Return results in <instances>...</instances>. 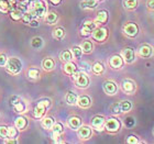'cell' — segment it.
Wrapping results in <instances>:
<instances>
[{"mask_svg":"<svg viewBox=\"0 0 154 144\" xmlns=\"http://www.w3.org/2000/svg\"><path fill=\"white\" fill-rule=\"evenodd\" d=\"M7 143H17L16 140H7Z\"/></svg>","mask_w":154,"mask_h":144,"instance_id":"cell-51","label":"cell"},{"mask_svg":"<svg viewBox=\"0 0 154 144\" xmlns=\"http://www.w3.org/2000/svg\"><path fill=\"white\" fill-rule=\"evenodd\" d=\"M50 1H51V2L53 3V5H55V6H57V5H60V3H61L62 0H50Z\"/></svg>","mask_w":154,"mask_h":144,"instance_id":"cell-50","label":"cell"},{"mask_svg":"<svg viewBox=\"0 0 154 144\" xmlns=\"http://www.w3.org/2000/svg\"><path fill=\"white\" fill-rule=\"evenodd\" d=\"M75 80H76V86L79 88H87L89 85V78L85 73H79V75L77 76Z\"/></svg>","mask_w":154,"mask_h":144,"instance_id":"cell-9","label":"cell"},{"mask_svg":"<svg viewBox=\"0 0 154 144\" xmlns=\"http://www.w3.org/2000/svg\"><path fill=\"white\" fill-rule=\"evenodd\" d=\"M80 47H82L84 53H90V52L93 51V44H91V42L90 41L83 42V44H82Z\"/></svg>","mask_w":154,"mask_h":144,"instance_id":"cell-31","label":"cell"},{"mask_svg":"<svg viewBox=\"0 0 154 144\" xmlns=\"http://www.w3.org/2000/svg\"><path fill=\"white\" fill-rule=\"evenodd\" d=\"M96 26H97L96 21H95V22H94V21H86V22L84 23V26L82 28V30H80L82 35L89 36L94 30L96 29Z\"/></svg>","mask_w":154,"mask_h":144,"instance_id":"cell-6","label":"cell"},{"mask_svg":"<svg viewBox=\"0 0 154 144\" xmlns=\"http://www.w3.org/2000/svg\"><path fill=\"white\" fill-rule=\"evenodd\" d=\"M76 71H77V67L74 63H72V62H66V64L64 65L65 73L67 74V75H73Z\"/></svg>","mask_w":154,"mask_h":144,"instance_id":"cell-22","label":"cell"},{"mask_svg":"<svg viewBox=\"0 0 154 144\" xmlns=\"http://www.w3.org/2000/svg\"><path fill=\"white\" fill-rule=\"evenodd\" d=\"M82 66H83V69H84V71H87V72H88L90 69V66L88 64H86V63H82Z\"/></svg>","mask_w":154,"mask_h":144,"instance_id":"cell-49","label":"cell"},{"mask_svg":"<svg viewBox=\"0 0 154 144\" xmlns=\"http://www.w3.org/2000/svg\"><path fill=\"white\" fill-rule=\"evenodd\" d=\"M120 127H121V123H120V121L117 120L116 118H110L105 121V129H106L108 132H111V133L118 132Z\"/></svg>","mask_w":154,"mask_h":144,"instance_id":"cell-3","label":"cell"},{"mask_svg":"<svg viewBox=\"0 0 154 144\" xmlns=\"http://www.w3.org/2000/svg\"><path fill=\"white\" fill-rule=\"evenodd\" d=\"M31 1H36V0H31Z\"/></svg>","mask_w":154,"mask_h":144,"instance_id":"cell-53","label":"cell"},{"mask_svg":"<svg viewBox=\"0 0 154 144\" xmlns=\"http://www.w3.org/2000/svg\"><path fill=\"white\" fill-rule=\"evenodd\" d=\"M24 108H26V107H24L23 103H20V101L17 103L16 106H14V109H16L17 112H23L24 111Z\"/></svg>","mask_w":154,"mask_h":144,"instance_id":"cell-42","label":"cell"},{"mask_svg":"<svg viewBox=\"0 0 154 144\" xmlns=\"http://www.w3.org/2000/svg\"><path fill=\"white\" fill-rule=\"evenodd\" d=\"M91 129L89 128V127H87V125H84V127H82L80 125L79 128H78V136H79V139H82V140H87V139H89L90 136H91Z\"/></svg>","mask_w":154,"mask_h":144,"instance_id":"cell-12","label":"cell"},{"mask_svg":"<svg viewBox=\"0 0 154 144\" xmlns=\"http://www.w3.org/2000/svg\"><path fill=\"white\" fill-rule=\"evenodd\" d=\"M91 69H93V72L95 74H97V75H99V74H103V71H105V67H103V65L101 64V63H99V62H97V63H95V64L93 65V67H91Z\"/></svg>","mask_w":154,"mask_h":144,"instance_id":"cell-29","label":"cell"},{"mask_svg":"<svg viewBox=\"0 0 154 144\" xmlns=\"http://www.w3.org/2000/svg\"><path fill=\"white\" fill-rule=\"evenodd\" d=\"M110 66L112 68H121L123 65V58L120 55H113L109 61Z\"/></svg>","mask_w":154,"mask_h":144,"instance_id":"cell-15","label":"cell"},{"mask_svg":"<svg viewBox=\"0 0 154 144\" xmlns=\"http://www.w3.org/2000/svg\"><path fill=\"white\" fill-rule=\"evenodd\" d=\"M153 134H154V129H153Z\"/></svg>","mask_w":154,"mask_h":144,"instance_id":"cell-54","label":"cell"},{"mask_svg":"<svg viewBox=\"0 0 154 144\" xmlns=\"http://www.w3.org/2000/svg\"><path fill=\"white\" fill-rule=\"evenodd\" d=\"M12 3L8 1V0H0V10L2 12H8V11H11L12 9Z\"/></svg>","mask_w":154,"mask_h":144,"instance_id":"cell-23","label":"cell"},{"mask_svg":"<svg viewBox=\"0 0 154 144\" xmlns=\"http://www.w3.org/2000/svg\"><path fill=\"white\" fill-rule=\"evenodd\" d=\"M31 45H32V46H33L34 48H40V47H42V45H43V40H42L41 38H38V36H36V38H32Z\"/></svg>","mask_w":154,"mask_h":144,"instance_id":"cell-36","label":"cell"},{"mask_svg":"<svg viewBox=\"0 0 154 144\" xmlns=\"http://www.w3.org/2000/svg\"><path fill=\"white\" fill-rule=\"evenodd\" d=\"M68 125L73 130H78V128L82 125V120L78 117H72L68 119Z\"/></svg>","mask_w":154,"mask_h":144,"instance_id":"cell-17","label":"cell"},{"mask_svg":"<svg viewBox=\"0 0 154 144\" xmlns=\"http://www.w3.org/2000/svg\"><path fill=\"white\" fill-rule=\"evenodd\" d=\"M111 112H112L113 115H119V113H121V109H120V105L119 103H113L111 108H110Z\"/></svg>","mask_w":154,"mask_h":144,"instance_id":"cell-39","label":"cell"},{"mask_svg":"<svg viewBox=\"0 0 154 144\" xmlns=\"http://www.w3.org/2000/svg\"><path fill=\"white\" fill-rule=\"evenodd\" d=\"M123 32L130 38H134L139 33V26L133 22H129L123 26Z\"/></svg>","mask_w":154,"mask_h":144,"instance_id":"cell-5","label":"cell"},{"mask_svg":"<svg viewBox=\"0 0 154 144\" xmlns=\"http://www.w3.org/2000/svg\"><path fill=\"white\" fill-rule=\"evenodd\" d=\"M119 105H120L121 112H128L132 109V103H131V101H129V100H123V101H121Z\"/></svg>","mask_w":154,"mask_h":144,"instance_id":"cell-26","label":"cell"},{"mask_svg":"<svg viewBox=\"0 0 154 144\" xmlns=\"http://www.w3.org/2000/svg\"><path fill=\"white\" fill-rule=\"evenodd\" d=\"M23 14H24V9H23L22 7H16V8L13 7L12 9H11V12H10V16H11L12 20H16V21L21 19Z\"/></svg>","mask_w":154,"mask_h":144,"instance_id":"cell-13","label":"cell"},{"mask_svg":"<svg viewBox=\"0 0 154 144\" xmlns=\"http://www.w3.org/2000/svg\"><path fill=\"white\" fill-rule=\"evenodd\" d=\"M46 108H48V107L45 106L44 103L41 100L40 103H38V105H36L35 108H34V111H33V113H34V117H35V118H42V117H43V115L45 113V110H46Z\"/></svg>","mask_w":154,"mask_h":144,"instance_id":"cell-14","label":"cell"},{"mask_svg":"<svg viewBox=\"0 0 154 144\" xmlns=\"http://www.w3.org/2000/svg\"><path fill=\"white\" fill-rule=\"evenodd\" d=\"M58 17L57 14L55 12H48L46 16H45V20H46V22L50 23V24H54L56 21H57Z\"/></svg>","mask_w":154,"mask_h":144,"instance_id":"cell-27","label":"cell"},{"mask_svg":"<svg viewBox=\"0 0 154 144\" xmlns=\"http://www.w3.org/2000/svg\"><path fill=\"white\" fill-rule=\"evenodd\" d=\"M122 58L123 61H125V63L131 64L135 61V52L133 48H125L122 51Z\"/></svg>","mask_w":154,"mask_h":144,"instance_id":"cell-7","label":"cell"},{"mask_svg":"<svg viewBox=\"0 0 154 144\" xmlns=\"http://www.w3.org/2000/svg\"><path fill=\"white\" fill-rule=\"evenodd\" d=\"M28 75H29L30 78L35 79V78H38V75H40V72H38V69H36V68H32V69H30L29 71Z\"/></svg>","mask_w":154,"mask_h":144,"instance_id":"cell-38","label":"cell"},{"mask_svg":"<svg viewBox=\"0 0 154 144\" xmlns=\"http://www.w3.org/2000/svg\"><path fill=\"white\" fill-rule=\"evenodd\" d=\"M139 55L144 58L151 57L152 55H153V47L149 44L140 45V47H139Z\"/></svg>","mask_w":154,"mask_h":144,"instance_id":"cell-8","label":"cell"},{"mask_svg":"<svg viewBox=\"0 0 154 144\" xmlns=\"http://www.w3.org/2000/svg\"><path fill=\"white\" fill-rule=\"evenodd\" d=\"M77 103L82 108H88L91 103V100L88 96H80L77 98Z\"/></svg>","mask_w":154,"mask_h":144,"instance_id":"cell-18","label":"cell"},{"mask_svg":"<svg viewBox=\"0 0 154 144\" xmlns=\"http://www.w3.org/2000/svg\"><path fill=\"white\" fill-rule=\"evenodd\" d=\"M103 90L108 95H115L117 93V90H118V86H117V84L115 81L108 80V81L103 83Z\"/></svg>","mask_w":154,"mask_h":144,"instance_id":"cell-11","label":"cell"},{"mask_svg":"<svg viewBox=\"0 0 154 144\" xmlns=\"http://www.w3.org/2000/svg\"><path fill=\"white\" fill-rule=\"evenodd\" d=\"M122 89L125 93H131L135 90V84L130 79H127L122 83Z\"/></svg>","mask_w":154,"mask_h":144,"instance_id":"cell-16","label":"cell"},{"mask_svg":"<svg viewBox=\"0 0 154 144\" xmlns=\"http://www.w3.org/2000/svg\"><path fill=\"white\" fill-rule=\"evenodd\" d=\"M14 123H16L17 128L20 129V130H22V129L26 125V120L23 118V117H19V118L16 120V122H14Z\"/></svg>","mask_w":154,"mask_h":144,"instance_id":"cell-35","label":"cell"},{"mask_svg":"<svg viewBox=\"0 0 154 144\" xmlns=\"http://www.w3.org/2000/svg\"><path fill=\"white\" fill-rule=\"evenodd\" d=\"M18 103H19V98H18V97L17 96L11 97V99H10V105H11V106H16Z\"/></svg>","mask_w":154,"mask_h":144,"instance_id":"cell-46","label":"cell"},{"mask_svg":"<svg viewBox=\"0 0 154 144\" xmlns=\"http://www.w3.org/2000/svg\"><path fill=\"white\" fill-rule=\"evenodd\" d=\"M6 66H7V71L10 72L13 75L19 74L21 72V68H22V64H21L20 60H18L16 57L9 58L6 63Z\"/></svg>","mask_w":154,"mask_h":144,"instance_id":"cell-1","label":"cell"},{"mask_svg":"<svg viewBox=\"0 0 154 144\" xmlns=\"http://www.w3.org/2000/svg\"><path fill=\"white\" fill-rule=\"evenodd\" d=\"M105 118L101 117V115H96L94 117L93 120H91V125L93 128H95L97 131H103V128H105Z\"/></svg>","mask_w":154,"mask_h":144,"instance_id":"cell-10","label":"cell"},{"mask_svg":"<svg viewBox=\"0 0 154 144\" xmlns=\"http://www.w3.org/2000/svg\"><path fill=\"white\" fill-rule=\"evenodd\" d=\"M146 6H148L149 9L154 10V0H148V2H146Z\"/></svg>","mask_w":154,"mask_h":144,"instance_id":"cell-47","label":"cell"},{"mask_svg":"<svg viewBox=\"0 0 154 144\" xmlns=\"http://www.w3.org/2000/svg\"><path fill=\"white\" fill-rule=\"evenodd\" d=\"M42 65H43V68H44V69H46V71H51V69L54 68L55 63L52 58H45L44 61H43V63H42Z\"/></svg>","mask_w":154,"mask_h":144,"instance_id":"cell-25","label":"cell"},{"mask_svg":"<svg viewBox=\"0 0 154 144\" xmlns=\"http://www.w3.org/2000/svg\"><path fill=\"white\" fill-rule=\"evenodd\" d=\"M77 95L73 91H68L67 95H66V103L68 105H71V106H74L77 103Z\"/></svg>","mask_w":154,"mask_h":144,"instance_id":"cell-24","label":"cell"},{"mask_svg":"<svg viewBox=\"0 0 154 144\" xmlns=\"http://www.w3.org/2000/svg\"><path fill=\"white\" fill-rule=\"evenodd\" d=\"M61 58H62V61H64V62H71L72 58H73L72 51H68V50L63 51L61 53Z\"/></svg>","mask_w":154,"mask_h":144,"instance_id":"cell-30","label":"cell"},{"mask_svg":"<svg viewBox=\"0 0 154 144\" xmlns=\"http://www.w3.org/2000/svg\"><path fill=\"white\" fill-rule=\"evenodd\" d=\"M108 20V12L106 10H100L99 12L97 13L96 22L97 23H106Z\"/></svg>","mask_w":154,"mask_h":144,"instance_id":"cell-21","label":"cell"},{"mask_svg":"<svg viewBox=\"0 0 154 144\" xmlns=\"http://www.w3.org/2000/svg\"><path fill=\"white\" fill-rule=\"evenodd\" d=\"M138 6V1L137 0H125V7L127 9H134Z\"/></svg>","mask_w":154,"mask_h":144,"instance_id":"cell-37","label":"cell"},{"mask_svg":"<svg viewBox=\"0 0 154 144\" xmlns=\"http://www.w3.org/2000/svg\"><path fill=\"white\" fill-rule=\"evenodd\" d=\"M72 54L74 56L75 58H80L82 57V54H83V50L80 46H74V47L72 48Z\"/></svg>","mask_w":154,"mask_h":144,"instance_id":"cell-32","label":"cell"},{"mask_svg":"<svg viewBox=\"0 0 154 144\" xmlns=\"http://www.w3.org/2000/svg\"><path fill=\"white\" fill-rule=\"evenodd\" d=\"M107 35H108V31L105 28H96L91 32V36L94 40H96L98 42H103L106 40Z\"/></svg>","mask_w":154,"mask_h":144,"instance_id":"cell-4","label":"cell"},{"mask_svg":"<svg viewBox=\"0 0 154 144\" xmlns=\"http://www.w3.org/2000/svg\"><path fill=\"white\" fill-rule=\"evenodd\" d=\"M53 35H54L55 38H57V40H61V38H64L65 35V31L63 28H57V29L54 30V32H53Z\"/></svg>","mask_w":154,"mask_h":144,"instance_id":"cell-33","label":"cell"},{"mask_svg":"<svg viewBox=\"0 0 154 144\" xmlns=\"http://www.w3.org/2000/svg\"><path fill=\"white\" fill-rule=\"evenodd\" d=\"M29 24L31 26H34V28H38V21H35V19L32 20V21H31V22H30Z\"/></svg>","mask_w":154,"mask_h":144,"instance_id":"cell-48","label":"cell"},{"mask_svg":"<svg viewBox=\"0 0 154 144\" xmlns=\"http://www.w3.org/2000/svg\"><path fill=\"white\" fill-rule=\"evenodd\" d=\"M127 143L129 144H137L139 143V140L135 135H129L128 139H127Z\"/></svg>","mask_w":154,"mask_h":144,"instance_id":"cell-40","label":"cell"},{"mask_svg":"<svg viewBox=\"0 0 154 144\" xmlns=\"http://www.w3.org/2000/svg\"><path fill=\"white\" fill-rule=\"evenodd\" d=\"M32 12L35 14L36 17H42L45 16L46 13V6H45L44 1H41V0H36L32 3Z\"/></svg>","mask_w":154,"mask_h":144,"instance_id":"cell-2","label":"cell"},{"mask_svg":"<svg viewBox=\"0 0 154 144\" xmlns=\"http://www.w3.org/2000/svg\"><path fill=\"white\" fill-rule=\"evenodd\" d=\"M19 1H21V2H23V1H26V0H19Z\"/></svg>","mask_w":154,"mask_h":144,"instance_id":"cell-52","label":"cell"},{"mask_svg":"<svg viewBox=\"0 0 154 144\" xmlns=\"http://www.w3.org/2000/svg\"><path fill=\"white\" fill-rule=\"evenodd\" d=\"M17 129L16 128H12V127H10V128H8V136L9 138H14V136H17Z\"/></svg>","mask_w":154,"mask_h":144,"instance_id":"cell-41","label":"cell"},{"mask_svg":"<svg viewBox=\"0 0 154 144\" xmlns=\"http://www.w3.org/2000/svg\"><path fill=\"white\" fill-rule=\"evenodd\" d=\"M97 0H83L80 2V7L83 9H94L97 7Z\"/></svg>","mask_w":154,"mask_h":144,"instance_id":"cell-20","label":"cell"},{"mask_svg":"<svg viewBox=\"0 0 154 144\" xmlns=\"http://www.w3.org/2000/svg\"><path fill=\"white\" fill-rule=\"evenodd\" d=\"M134 119L131 118V117H129V118L125 119V125L128 127V128H131V127H133L134 125Z\"/></svg>","mask_w":154,"mask_h":144,"instance_id":"cell-44","label":"cell"},{"mask_svg":"<svg viewBox=\"0 0 154 144\" xmlns=\"http://www.w3.org/2000/svg\"><path fill=\"white\" fill-rule=\"evenodd\" d=\"M97 1H99V0H97Z\"/></svg>","mask_w":154,"mask_h":144,"instance_id":"cell-55","label":"cell"},{"mask_svg":"<svg viewBox=\"0 0 154 144\" xmlns=\"http://www.w3.org/2000/svg\"><path fill=\"white\" fill-rule=\"evenodd\" d=\"M54 124V119L51 118V117H48V118H44L42 120V125H43V128L44 129H52Z\"/></svg>","mask_w":154,"mask_h":144,"instance_id":"cell-28","label":"cell"},{"mask_svg":"<svg viewBox=\"0 0 154 144\" xmlns=\"http://www.w3.org/2000/svg\"><path fill=\"white\" fill-rule=\"evenodd\" d=\"M0 136L3 139L8 136V128H6V127H0Z\"/></svg>","mask_w":154,"mask_h":144,"instance_id":"cell-43","label":"cell"},{"mask_svg":"<svg viewBox=\"0 0 154 144\" xmlns=\"http://www.w3.org/2000/svg\"><path fill=\"white\" fill-rule=\"evenodd\" d=\"M52 130H53V139L57 140L58 136L63 133V125L61 123H54L52 127Z\"/></svg>","mask_w":154,"mask_h":144,"instance_id":"cell-19","label":"cell"},{"mask_svg":"<svg viewBox=\"0 0 154 144\" xmlns=\"http://www.w3.org/2000/svg\"><path fill=\"white\" fill-rule=\"evenodd\" d=\"M35 14L33 12H24V14H23V21H24V23H30L32 20L35 19Z\"/></svg>","mask_w":154,"mask_h":144,"instance_id":"cell-34","label":"cell"},{"mask_svg":"<svg viewBox=\"0 0 154 144\" xmlns=\"http://www.w3.org/2000/svg\"><path fill=\"white\" fill-rule=\"evenodd\" d=\"M8 61V58L5 54H0V66H5Z\"/></svg>","mask_w":154,"mask_h":144,"instance_id":"cell-45","label":"cell"}]
</instances>
